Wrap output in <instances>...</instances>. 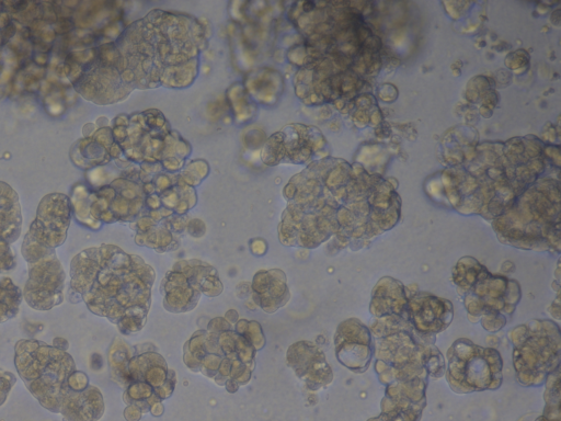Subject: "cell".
<instances>
[{
    "mask_svg": "<svg viewBox=\"0 0 561 421\" xmlns=\"http://www.w3.org/2000/svg\"><path fill=\"white\" fill-rule=\"evenodd\" d=\"M115 246L90 248L70 263V289L95 315L128 332V322H142L149 307L150 285L140 280V262Z\"/></svg>",
    "mask_w": 561,
    "mask_h": 421,
    "instance_id": "1",
    "label": "cell"
},
{
    "mask_svg": "<svg viewBox=\"0 0 561 421\" xmlns=\"http://www.w3.org/2000/svg\"><path fill=\"white\" fill-rule=\"evenodd\" d=\"M14 364L20 378L42 407L66 421H98L104 412L100 390L76 369L72 356L34 339L15 344Z\"/></svg>",
    "mask_w": 561,
    "mask_h": 421,
    "instance_id": "2",
    "label": "cell"
},
{
    "mask_svg": "<svg viewBox=\"0 0 561 421\" xmlns=\"http://www.w3.org/2000/svg\"><path fill=\"white\" fill-rule=\"evenodd\" d=\"M28 264V278L23 297L28 306L36 310H49L64 300L65 271L51 253Z\"/></svg>",
    "mask_w": 561,
    "mask_h": 421,
    "instance_id": "3",
    "label": "cell"
},
{
    "mask_svg": "<svg viewBox=\"0 0 561 421\" xmlns=\"http://www.w3.org/2000/svg\"><path fill=\"white\" fill-rule=\"evenodd\" d=\"M473 356L466 357L465 363L449 359V380L461 391L493 388L492 383L501 385V356L495 351L473 345Z\"/></svg>",
    "mask_w": 561,
    "mask_h": 421,
    "instance_id": "4",
    "label": "cell"
},
{
    "mask_svg": "<svg viewBox=\"0 0 561 421\" xmlns=\"http://www.w3.org/2000/svg\"><path fill=\"white\" fill-rule=\"evenodd\" d=\"M70 219L68 197L58 193L49 194L41 201L36 217L25 236L46 249L55 250L64 243Z\"/></svg>",
    "mask_w": 561,
    "mask_h": 421,
    "instance_id": "5",
    "label": "cell"
},
{
    "mask_svg": "<svg viewBox=\"0 0 561 421\" xmlns=\"http://www.w3.org/2000/svg\"><path fill=\"white\" fill-rule=\"evenodd\" d=\"M436 298L433 295L425 297L419 295L410 301V316L414 325L422 332H439L449 325L451 306L449 301Z\"/></svg>",
    "mask_w": 561,
    "mask_h": 421,
    "instance_id": "6",
    "label": "cell"
},
{
    "mask_svg": "<svg viewBox=\"0 0 561 421\" xmlns=\"http://www.w3.org/2000/svg\"><path fill=\"white\" fill-rule=\"evenodd\" d=\"M21 210L15 192L0 182V239L11 243L21 232Z\"/></svg>",
    "mask_w": 561,
    "mask_h": 421,
    "instance_id": "7",
    "label": "cell"
},
{
    "mask_svg": "<svg viewBox=\"0 0 561 421\" xmlns=\"http://www.w3.org/2000/svg\"><path fill=\"white\" fill-rule=\"evenodd\" d=\"M22 297L21 289L11 278L0 277V323L18 315Z\"/></svg>",
    "mask_w": 561,
    "mask_h": 421,
    "instance_id": "8",
    "label": "cell"
},
{
    "mask_svg": "<svg viewBox=\"0 0 561 421\" xmlns=\"http://www.w3.org/2000/svg\"><path fill=\"white\" fill-rule=\"evenodd\" d=\"M15 254L7 241L0 239V273L15 268Z\"/></svg>",
    "mask_w": 561,
    "mask_h": 421,
    "instance_id": "9",
    "label": "cell"
},
{
    "mask_svg": "<svg viewBox=\"0 0 561 421\" xmlns=\"http://www.w3.org/2000/svg\"><path fill=\"white\" fill-rule=\"evenodd\" d=\"M15 382L16 378L11 372L0 368V406L7 400V397Z\"/></svg>",
    "mask_w": 561,
    "mask_h": 421,
    "instance_id": "10",
    "label": "cell"
},
{
    "mask_svg": "<svg viewBox=\"0 0 561 421\" xmlns=\"http://www.w3.org/2000/svg\"><path fill=\"white\" fill-rule=\"evenodd\" d=\"M54 346H56L58 349H61L64 351H67L69 344H68V342L65 339L56 338L54 340Z\"/></svg>",
    "mask_w": 561,
    "mask_h": 421,
    "instance_id": "11",
    "label": "cell"
}]
</instances>
